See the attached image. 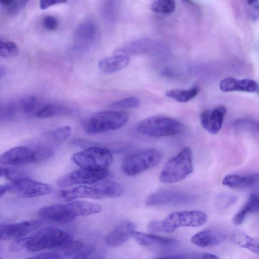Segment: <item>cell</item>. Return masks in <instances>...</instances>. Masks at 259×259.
Masks as SVG:
<instances>
[{
	"label": "cell",
	"mask_w": 259,
	"mask_h": 259,
	"mask_svg": "<svg viewBox=\"0 0 259 259\" xmlns=\"http://www.w3.org/2000/svg\"><path fill=\"white\" fill-rule=\"evenodd\" d=\"M123 191L122 186L119 183L106 180L91 185H81L72 189L61 190L59 194L66 201H70L78 198H116L121 196Z\"/></svg>",
	"instance_id": "1"
},
{
	"label": "cell",
	"mask_w": 259,
	"mask_h": 259,
	"mask_svg": "<svg viewBox=\"0 0 259 259\" xmlns=\"http://www.w3.org/2000/svg\"><path fill=\"white\" fill-rule=\"evenodd\" d=\"M23 238L24 248L33 252L59 249L72 240L67 233L51 227L40 228Z\"/></svg>",
	"instance_id": "2"
},
{
	"label": "cell",
	"mask_w": 259,
	"mask_h": 259,
	"mask_svg": "<svg viewBox=\"0 0 259 259\" xmlns=\"http://www.w3.org/2000/svg\"><path fill=\"white\" fill-rule=\"evenodd\" d=\"M193 170V154L189 147L182 148L164 164L159 175L163 183H174L185 179Z\"/></svg>",
	"instance_id": "3"
},
{
	"label": "cell",
	"mask_w": 259,
	"mask_h": 259,
	"mask_svg": "<svg viewBox=\"0 0 259 259\" xmlns=\"http://www.w3.org/2000/svg\"><path fill=\"white\" fill-rule=\"evenodd\" d=\"M183 130L184 126L180 121L161 115L147 117L136 125V131L139 134L152 137L176 136Z\"/></svg>",
	"instance_id": "4"
},
{
	"label": "cell",
	"mask_w": 259,
	"mask_h": 259,
	"mask_svg": "<svg viewBox=\"0 0 259 259\" xmlns=\"http://www.w3.org/2000/svg\"><path fill=\"white\" fill-rule=\"evenodd\" d=\"M71 160L82 169L100 172L107 171L113 162V158L108 150L92 146L73 154Z\"/></svg>",
	"instance_id": "5"
},
{
	"label": "cell",
	"mask_w": 259,
	"mask_h": 259,
	"mask_svg": "<svg viewBox=\"0 0 259 259\" xmlns=\"http://www.w3.org/2000/svg\"><path fill=\"white\" fill-rule=\"evenodd\" d=\"M129 115L124 111H105L91 115L84 122V129L90 134L102 133L123 126Z\"/></svg>",
	"instance_id": "6"
},
{
	"label": "cell",
	"mask_w": 259,
	"mask_h": 259,
	"mask_svg": "<svg viewBox=\"0 0 259 259\" xmlns=\"http://www.w3.org/2000/svg\"><path fill=\"white\" fill-rule=\"evenodd\" d=\"M162 155L157 149L148 148L133 152L123 160L121 169L128 176H136L157 165Z\"/></svg>",
	"instance_id": "7"
},
{
	"label": "cell",
	"mask_w": 259,
	"mask_h": 259,
	"mask_svg": "<svg viewBox=\"0 0 259 259\" xmlns=\"http://www.w3.org/2000/svg\"><path fill=\"white\" fill-rule=\"evenodd\" d=\"M207 214L200 210L173 212L160 221L161 231L171 233L181 227H197L206 223Z\"/></svg>",
	"instance_id": "8"
},
{
	"label": "cell",
	"mask_w": 259,
	"mask_h": 259,
	"mask_svg": "<svg viewBox=\"0 0 259 259\" xmlns=\"http://www.w3.org/2000/svg\"><path fill=\"white\" fill-rule=\"evenodd\" d=\"M6 187L7 191L25 198L42 196L53 191V187L51 185L26 178L14 179Z\"/></svg>",
	"instance_id": "9"
},
{
	"label": "cell",
	"mask_w": 259,
	"mask_h": 259,
	"mask_svg": "<svg viewBox=\"0 0 259 259\" xmlns=\"http://www.w3.org/2000/svg\"><path fill=\"white\" fill-rule=\"evenodd\" d=\"M109 176L108 171L95 172L78 169L62 177L57 184L61 188H68L79 184L91 185L100 182Z\"/></svg>",
	"instance_id": "10"
},
{
	"label": "cell",
	"mask_w": 259,
	"mask_h": 259,
	"mask_svg": "<svg viewBox=\"0 0 259 259\" xmlns=\"http://www.w3.org/2000/svg\"><path fill=\"white\" fill-rule=\"evenodd\" d=\"M37 214L44 219L58 223L71 222L76 217L71 202L42 207L38 209Z\"/></svg>",
	"instance_id": "11"
},
{
	"label": "cell",
	"mask_w": 259,
	"mask_h": 259,
	"mask_svg": "<svg viewBox=\"0 0 259 259\" xmlns=\"http://www.w3.org/2000/svg\"><path fill=\"white\" fill-rule=\"evenodd\" d=\"M41 224L38 221H27L0 225V240H14L35 231Z\"/></svg>",
	"instance_id": "12"
},
{
	"label": "cell",
	"mask_w": 259,
	"mask_h": 259,
	"mask_svg": "<svg viewBox=\"0 0 259 259\" xmlns=\"http://www.w3.org/2000/svg\"><path fill=\"white\" fill-rule=\"evenodd\" d=\"M98 35L96 25L91 20H84L78 25L73 35V46L78 50H86L92 45Z\"/></svg>",
	"instance_id": "13"
},
{
	"label": "cell",
	"mask_w": 259,
	"mask_h": 259,
	"mask_svg": "<svg viewBox=\"0 0 259 259\" xmlns=\"http://www.w3.org/2000/svg\"><path fill=\"white\" fill-rule=\"evenodd\" d=\"M192 197L178 191L161 190L150 194L146 199L147 206H155L167 204H177L189 202Z\"/></svg>",
	"instance_id": "14"
},
{
	"label": "cell",
	"mask_w": 259,
	"mask_h": 259,
	"mask_svg": "<svg viewBox=\"0 0 259 259\" xmlns=\"http://www.w3.org/2000/svg\"><path fill=\"white\" fill-rule=\"evenodd\" d=\"M226 112V108L223 105L203 111L200 115L202 127L210 134H218L221 130Z\"/></svg>",
	"instance_id": "15"
},
{
	"label": "cell",
	"mask_w": 259,
	"mask_h": 259,
	"mask_svg": "<svg viewBox=\"0 0 259 259\" xmlns=\"http://www.w3.org/2000/svg\"><path fill=\"white\" fill-rule=\"evenodd\" d=\"M32 149L25 146L13 148L0 156V163L9 165H18L36 163Z\"/></svg>",
	"instance_id": "16"
},
{
	"label": "cell",
	"mask_w": 259,
	"mask_h": 259,
	"mask_svg": "<svg viewBox=\"0 0 259 259\" xmlns=\"http://www.w3.org/2000/svg\"><path fill=\"white\" fill-rule=\"evenodd\" d=\"M132 236L136 242L143 246H154L164 249H173L178 244V240L151 234L134 231Z\"/></svg>",
	"instance_id": "17"
},
{
	"label": "cell",
	"mask_w": 259,
	"mask_h": 259,
	"mask_svg": "<svg viewBox=\"0 0 259 259\" xmlns=\"http://www.w3.org/2000/svg\"><path fill=\"white\" fill-rule=\"evenodd\" d=\"M159 45L156 41L140 38L124 44L115 50V54L127 56L146 53L156 50Z\"/></svg>",
	"instance_id": "18"
},
{
	"label": "cell",
	"mask_w": 259,
	"mask_h": 259,
	"mask_svg": "<svg viewBox=\"0 0 259 259\" xmlns=\"http://www.w3.org/2000/svg\"><path fill=\"white\" fill-rule=\"evenodd\" d=\"M135 231V224L129 221H123L118 224L106 236V244L110 246H117L126 241Z\"/></svg>",
	"instance_id": "19"
},
{
	"label": "cell",
	"mask_w": 259,
	"mask_h": 259,
	"mask_svg": "<svg viewBox=\"0 0 259 259\" xmlns=\"http://www.w3.org/2000/svg\"><path fill=\"white\" fill-rule=\"evenodd\" d=\"M227 238V234L222 231L206 230L194 235L191 241L198 246L205 247L219 244L226 240Z\"/></svg>",
	"instance_id": "20"
},
{
	"label": "cell",
	"mask_w": 259,
	"mask_h": 259,
	"mask_svg": "<svg viewBox=\"0 0 259 259\" xmlns=\"http://www.w3.org/2000/svg\"><path fill=\"white\" fill-rule=\"evenodd\" d=\"M257 82L251 79H238L233 77H227L221 80L220 89L223 92L242 91L253 93L257 89Z\"/></svg>",
	"instance_id": "21"
},
{
	"label": "cell",
	"mask_w": 259,
	"mask_h": 259,
	"mask_svg": "<svg viewBox=\"0 0 259 259\" xmlns=\"http://www.w3.org/2000/svg\"><path fill=\"white\" fill-rule=\"evenodd\" d=\"M258 181V174L245 175L230 174L226 175L222 180L223 185L233 189H244L255 186Z\"/></svg>",
	"instance_id": "22"
},
{
	"label": "cell",
	"mask_w": 259,
	"mask_h": 259,
	"mask_svg": "<svg viewBox=\"0 0 259 259\" xmlns=\"http://www.w3.org/2000/svg\"><path fill=\"white\" fill-rule=\"evenodd\" d=\"M130 62L127 56L115 55L101 59L98 62L99 68L104 72L111 73L126 67Z\"/></svg>",
	"instance_id": "23"
},
{
	"label": "cell",
	"mask_w": 259,
	"mask_h": 259,
	"mask_svg": "<svg viewBox=\"0 0 259 259\" xmlns=\"http://www.w3.org/2000/svg\"><path fill=\"white\" fill-rule=\"evenodd\" d=\"M258 211V196L257 194H251L241 209L235 214L233 219L235 226L241 224L246 217L249 213Z\"/></svg>",
	"instance_id": "24"
},
{
	"label": "cell",
	"mask_w": 259,
	"mask_h": 259,
	"mask_svg": "<svg viewBox=\"0 0 259 259\" xmlns=\"http://www.w3.org/2000/svg\"><path fill=\"white\" fill-rule=\"evenodd\" d=\"M71 128L66 125L54 131L45 133L42 135L43 141L57 148L71 135Z\"/></svg>",
	"instance_id": "25"
},
{
	"label": "cell",
	"mask_w": 259,
	"mask_h": 259,
	"mask_svg": "<svg viewBox=\"0 0 259 259\" xmlns=\"http://www.w3.org/2000/svg\"><path fill=\"white\" fill-rule=\"evenodd\" d=\"M70 109L67 106L57 103H49L39 109L35 114L38 118H48L68 113Z\"/></svg>",
	"instance_id": "26"
},
{
	"label": "cell",
	"mask_w": 259,
	"mask_h": 259,
	"mask_svg": "<svg viewBox=\"0 0 259 259\" xmlns=\"http://www.w3.org/2000/svg\"><path fill=\"white\" fill-rule=\"evenodd\" d=\"M199 92L197 87H192L188 90L175 89L168 91L165 96L179 102L185 103L196 97Z\"/></svg>",
	"instance_id": "27"
},
{
	"label": "cell",
	"mask_w": 259,
	"mask_h": 259,
	"mask_svg": "<svg viewBox=\"0 0 259 259\" xmlns=\"http://www.w3.org/2000/svg\"><path fill=\"white\" fill-rule=\"evenodd\" d=\"M234 240L240 246L247 248L254 253H258V240L249 237L242 232L234 235Z\"/></svg>",
	"instance_id": "28"
},
{
	"label": "cell",
	"mask_w": 259,
	"mask_h": 259,
	"mask_svg": "<svg viewBox=\"0 0 259 259\" xmlns=\"http://www.w3.org/2000/svg\"><path fill=\"white\" fill-rule=\"evenodd\" d=\"M176 8V3L171 0L156 1L151 6L153 12L163 14H171L175 11Z\"/></svg>",
	"instance_id": "29"
},
{
	"label": "cell",
	"mask_w": 259,
	"mask_h": 259,
	"mask_svg": "<svg viewBox=\"0 0 259 259\" xmlns=\"http://www.w3.org/2000/svg\"><path fill=\"white\" fill-rule=\"evenodd\" d=\"M19 48L14 42L0 37V57L10 58L19 54Z\"/></svg>",
	"instance_id": "30"
},
{
	"label": "cell",
	"mask_w": 259,
	"mask_h": 259,
	"mask_svg": "<svg viewBox=\"0 0 259 259\" xmlns=\"http://www.w3.org/2000/svg\"><path fill=\"white\" fill-rule=\"evenodd\" d=\"M84 247L83 243L78 241L71 240L63 246L59 248V252L63 257H68L77 253Z\"/></svg>",
	"instance_id": "31"
},
{
	"label": "cell",
	"mask_w": 259,
	"mask_h": 259,
	"mask_svg": "<svg viewBox=\"0 0 259 259\" xmlns=\"http://www.w3.org/2000/svg\"><path fill=\"white\" fill-rule=\"evenodd\" d=\"M27 1H0V5L9 13L16 14L25 6Z\"/></svg>",
	"instance_id": "32"
},
{
	"label": "cell",
	"mask_w": 259,
	"mask_h": 259,
	"mask_svg": "<svg viewBox=\"0 0 259 259\" xmlns=\"http://www.w3.org/2000/svg\"><path fill=\"white\" fill-rule=\"evenodd\" d=\"M140 100L135 97L123 98L113 102L111 106L113 108L119 109H131L139 107Z\"/></svg>",
	"instance_id": "33"
},
{
	"label": "cell",
	"mask_w": 259,
	"mask_h": 259,
	"mask_svg": "<svg viewBox=\"0 0 259 259\" xmlns=\"http://www.w3.org/2000/svg\"><path fill=\"white\" fill-rule=\"evenodd\" d=\"M36 98L33 96H28L23 98L19 103L20 108L26 113L32 112L35 107Z\"/></svg>",
	"instance_id": "34"
},
{
	"label": "cell",
	"mask_w": 259,
	"mask_h": 259,
	"mask_svg": "<svg viewBox=\"0 0 259 259\" xmlns=\"http://www.w3.org/2000/svg\"><path fill=\"white\" fill-rule=\"evenodd\" d=\"M42 23L47 30L51 31L56 30L59 25L58 21L56 18L51 15L45 16L43 19Z\"/></svg>",
	"instance_id": "35"
},
{
	"label": "cell",
	"mask_w": 259,
	"mask_h": 259,
	"mask_svg": "<svg viewBox=\"0 0 259 259\" xmlns=\"http://www.w3.org/2000/svg\"><path fill=\"white\" fill-rule=\"evenodd\" d=\"M25 259H62V256L58 252H47Z\"/></svg>",
	"instance_id": "36"
},
{
	"label": "cell",
	"mask_w": 259,
	"mask_h": 259,
	"mask_svg": "<svg viewBox=\"0 0 259 259\" xmlns=\"http://www.w3.org/2000/svg\"><path fill=\"white\" fill-rule=\"evenodd\" d=\"M235 125L237 127H248L250 128H258V123L255 121L250 119H240L237 120L235 122Z\"/></svg>",
	"instance_id": "37"
},
{
	"label": "cell",
	"mask_w": 259,
	"mask_h": 259,
	"mask_svg": "<svg viewBox=\"0 0 259 259\" xmlns=\"http://www.w3.org/2000/svg\"><path fill=\"white\" fill-rule=\"evenodd\" d=\"M94 250L95 248L92 246L87 247H83L80 250L77 252L73 259H88Z\"/></svg>",
	"instance_id": "38"
},
{
	"label": "cell",
	"mask_w": 259,
	"mask_h": 259,
	"mask_svg": "<svg viewBox=\"0 0 259 259\" xmlns=\"http://www.w3.org/2000/svg\"><path fill=\"white\" fill-rule=\"evenodd\" d=\"M23 237L14 239L13 241L10 244L9 249L11 251H19L24 248Z\"/></svg>",
	"instance_id": "39"
},
{
	"label": "cell",
	"mask_w": 259,
	"mask_h": 259,
	"mask_svg": "<svg viewBox=\"0 0 259 259\" xmlns=\"http://www.w3.org/2000/svg\"><path fill=\"white\" fill-rule=\"evenodd\" d=\"M66 0H42L39 2V7L41 9L45 10L52 6L66 3Z\"/></svg>",
	"instance_id": "40"
},
{
	"label": "cell",
	"mask_w": 259,
	"mask_h": 259,
	"mask_svg": "<svg viewBox=\"0 0 259 259\" xmlns=\"http://www.w3.org/2000/svg\"><path fill=\"white\" fill-rule=\"evenodd\" d=\"M148 229L149 231L153 233L161 232L160 221H153L151 222L148 225Z\"/></svg>",
	"instance_id": "41"
},
{
	"label": "cell",
	"mask_w": 259,
	"mask_h": 259,
	"mask_svg": "<svg viewBox=\"0 0 259 259\" xmlns=\"http://www.w3.org/2000/svg\"><path fill=\"white\" fill-rule=\"evenodd\" d=\"M191 259H220L217 255L209 253H200L194 256Z\"/></svg>",
	"instance_id": "42"
},
{
	"label": "cell",
	"mask_w": 259,
	"mask_h": 259,
	"mask_svg": "<svg viewBox=\"0 0 259 259\" xmlns=\"http://www.w3.org/2000/svg\"><path fill=\"white\" fill-rule=\"evenodd\" d=\"M10 176L11 171L8 169L0 166V178L5 177L10 179Z\"/></svg>",
	"instance_id": "43"
},
{
	"label": "cell",
	"mask_w": 259,
	"mask_h": 259,
	"mask_svg": "<svg viewBox=\"0 0 259 259\" xmlns=\"http://www.w3.org/2000/svg\"><path fill=\"white\" fill-rule=\"evenodd\" d=\"M153 259H183V257L180 255H175L156 257Z\"/></svg>",
	"instance_id": "44"
},
{
	"label": "cell",
	"mask_w": 259,
	"mask_h": 259,
	"mask_svg": "<svg viewBox=\"0 0 259 259\" xmlns=\"http://www.w3.org/2000/svg\"><path fill=\"white\" fill-rule=\"evenodd\" d=\"M6 73V70L5 68L0 65V79L3 77Z\"/></svg>",
	"instance_id": "45"
},
{
	"label": "cell",
	"mask_w": 259,
	"mask_h": 259,
	"mask_svg": "<svg viewBox=\"0 0 259 259\" xmlns=\"http://www.w3.org/2000/svg\"><path fill=\"white\" fill-rule=\"evenodd\" d=\"M7 191V187L2 185H0V197L3 195Z\"/></svg>",
	"instance_id": "46"
},
{
	"label": "cell",
	"mask_w": 259,
	"mask_h": 259,
	"mask_svg": "<svg viewBox=\"0 0 259 259\" xmlns=\"http://www.w3.org/2000/svg\"><path fill=\"white\" fill-rule=\"evenodd\" d=\"M0 259H2V257H1V256H0Z\"/></svg>",
	"instance_id": "47"
}]
</instances>
